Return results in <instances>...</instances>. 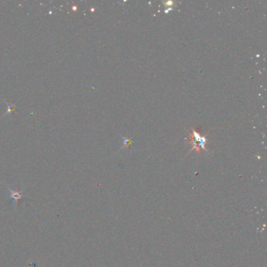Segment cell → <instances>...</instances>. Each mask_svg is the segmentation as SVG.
<instances>
[{"instance_id": "obj_2", "label": "cell", "mask_w": 267, "mask_h": 267, "mask_svg": "<svg viewBox=\"0 0 267 267\" xmlns=\"http://www.w3.org/2000/svg\"><path fill=\"white\" fill-rule=\"evenodd\" d=\"M10 199L12 200V202H14V205H16V203L18 200H19L21 198L24 197V195L22 194V192H18V191H13L12 190H10Z\"/></svg>"}, {"instance_id": "obj_1", "label": "cell", "mask_w": 267, "mask_h": 267, "mask_svg": "<svg viewBox=\"0 0 267 267\" xmlns=\"http://www.w3.org/2000/svg\"><path fill=\"white\" fill-rule=\"evenodd\" d=\"M191 136L193 138H191V142H193V147H192L191 150L193 148L197 149L198 152H200V148H203L205 151H207V149L205 148L206 144V138L204 136H200L197 130H192L191 132Z\"/></svg>"}]
</instances>
